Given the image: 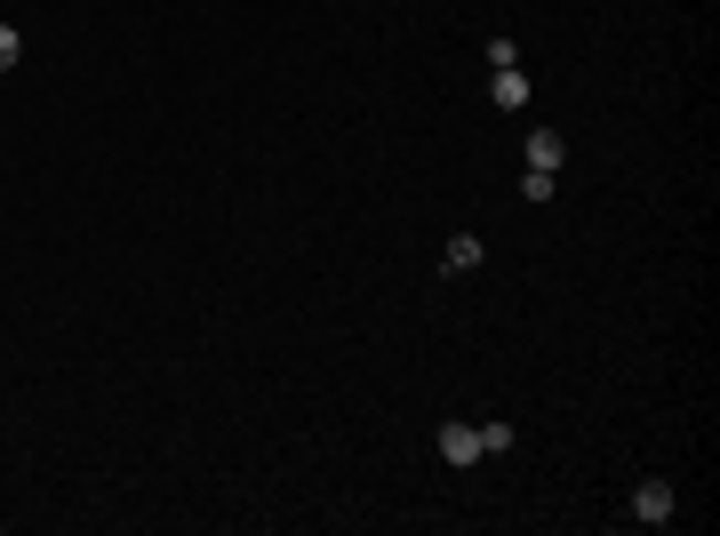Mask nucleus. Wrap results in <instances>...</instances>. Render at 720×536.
<instances>
[{
    "label": "nucleus",
    "mask_w": 720,
    "mask_h": 536,
    "mask_svg": "<svg viewBox=\"0 0 720 536\" xmlns=\"http://www.w3.org/2000/svg\"><path fill=\"white\" fill-rule=\"evenodd\" d=\"M633 521H640V528H665V521H672V481H640V488H633Z\"/></svg>",
    "instance_id": "f257e3e1"
},
{
    "label": "nucleus",
    "mask_w": 720,
    "mask_h": 536,
    "mask_svg": "<svg viewBox=\"0 0 720 536\" xmlns=\"http://www.w3.org/2000/svg\"><path fill=\"white\" fill-rule=\"evenodd\" d=\"M440 456H449V464H480V432L472 424H440Z\"/></svg>",
    "instance_id": "f03ea898"
},
{
    "label": "nucleus",
    "mask_w": 720,
    "mask_h": 536,
    "mask_svg": "<svg viewBox=\"0 0 720 536\" xmlns=\"http://www.w3.org/2000/svg\"><path fill=\"white\" fill-rule=\"evenodd\" d=\"M489 96H497L504 113H521V105H529V73H521V64H504V73L489 81Z\"/></svg>",
    "instance_id": "7ed1b4c3"
},
{
    "label": "nucleus",
    "mask_w": 720,
    "mask_h": 536,
    "mask_svg": "<svg viewBox=\"0 0 720 536\" xmlns=\"http://www.w3.org/2000/svg\"><path fill=\"white\" fill-rule=\"evenodd\" d=\"M480 256H489V249H480V232H457V241H449V256H440V264H449V273H472Z\"/></svg>",
    "instance_id": "20e7f679"
},
{
    "label": "nucleus",
    "mask_w": 720,
    "mask_h": 536,
    "mask_svg": "<svg viewBox=\"0 0 720 536\" xmlns=\"http://www.w3.org/2000/svg\"><path fill=\"white\" fill-rule=\"evenodd\" d=\"M561 137H553V128H536V137H529V169H561Z\"/></svg>",
    "instance_id": "39448f33"
},
{
    "label": "nucleus",
    "mask_w": 720,
    "mask_h": 536,
    "mask_svg": "<svg viewBox=\"0 0 720 536\" xmlns=\"http://www.w3.org/2000/svg\"><path fill=\"white\" fill-rule=\"evenodd\" d=\"M553 192H561V169H529L521 177V200H553Z\"/></svg>",
    "instance_id": "423d86ee"
},
{
    "label": "nucleus",
    "mask_w": 720,
    "mask_h": 536,
    "mask_svg": "<svg viewBox=\"0 0 720 536\" xmlns=\"http://www.w3.org/2000/svg\"><path fill=\"white\" fill-rule=\"evenodd\" d=\"M17 49H24V41H17V24H0V73L17 64Z\"/></svg>",
    "instance_id": "0eeeda50"
}]
</instances>
